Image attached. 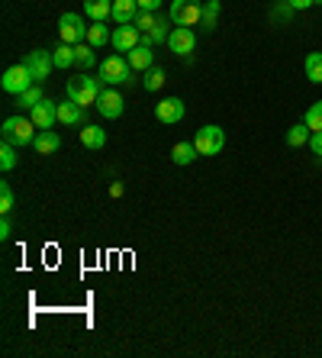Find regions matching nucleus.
Segmentation results:
<instances>
[{"label":"nucleus","instance_id":"nucleus-20","mask_svg":"<svg viewBox=\"0 0 322 358\" xmlns=\"http://www.w3.org/2000/svg\"><path fill=\"white\" fill-rule=\"evenodd\" d=\"M309 136H313V129L306 123H297L287 129V145L290 149H303V145H309Z\"/></svg>","mask_w":322,"mask_h":358},{"label":"nucleus","instance_id":"nucleus-4","mask_svg":"<svg viewBox=\"0 0 322 358\" xmlns=\"http://www.w3.org/2000/svg\"><path fill=\"white\" fill-rule=\"evenodd\" d=\"M129 75H133V65L123 55H107L100 62V81L103 84H126Z\"/></svg>","mask_w":322,"mask_h":358},{"label":"nucleus","instance_id":"nucleus-36","mask_svg":"<svg viewBox=\"0 0 322 358\" xmlns=\"http://www.w3.org/2000/svg\"><path fill=\"white\" fill-rule=\"evenodd\" d=\"M123 191H126V187H123V184H119V181H113V184H110V194H113V197H123Z\"/></svg>","mask_w":322,"mask_h":358},{"label":"nucleus","instance_id":"nucleus-31","mask_svg":"<svg viewBox=\"0 0 322 358\" xmlns=\"http://www.w3.org/2000/svg\"><path fill=\"white\" fill-rule=\"evenodd\" d=\"M10 210H13V187L3 181V184H0V213L7 217Z\"/></svg>","mask_w":322,"mask_h":358},{"label":"nucleus","instance_id":"nucleus-21","mask_svg":"<svg viewBox=\"0 0 322 358\" xmlns=\"http://www.w3.org/2000/svg\"><path fill=\"white\" fill-rule=\"evenodd\" d=\"M171 159H174V165H190V162L197 159V145L193 142H177L171 149Z\"/></svg>","mask_w":322,"mask_h":358},{"label":"nucleus","instance_id":"nucleus-34","mask_svg":"<svg viewBox=\"0 0 322 358\" xmlns=\"http://www.w3.org/2000/svg\"><path fill=\"white\" fill-rule=\"evenodd\" d=\"M309 149H313L316 155H322V133H313V136H309Z\"/></svg>","mask_w":322,"mask_h":358},{"label":"nucleus","instance_id":"nucleus-8","mask_svg":"<svg viewBox=\"0 0 322 358\" xmlns=\"http://www.w3.org/2000/svg\"><path fill=\"white\" fill-rule=\"evenodd\" d=\"M23 65L33 71V81L36 84H42L45 78H49V71L55 68V59H52V52H45V49H36V52H29L23 59Z\"/></svg>","mask_w":322,"mask_h":358},{"label":"nucleus","instance_id":"nucleus-22","mask_svg":"<svg viewBox=\"0 0 322 358\" xmlns=\"http://www.w3.org/2000/svg\"><path fill=\"white\" fill-rule=\"evenodd\" d=\"M216 17H219V0H207V3H203V17H200V29H203V33H213Z\"/></svg>","mask_w":322,"mask_h":358},{"label":"nucleus","instance_id":"nucleus-6","mask_svg":"<svg viewBox=\"0 0 322 358\" xmlns=\"http://www.w3.org/2000/svg\"><path fill=\"white\" fill-rule=\"evenodd\" d=\"M168 17H171V23H177V26H193V23H200V17H203V3H200V0H174Z\"/></svg>","mask_w":322,"mask_h":358},{"label":"nucleus","instance_id":"nucleus-19","mask_svg":"<svg viewBox=\"0 0 322 358\" xmlns=\"http://www.w3.org/2000/svg\"><path fill=\"white\" fill-rule=\"evenodd\" d=\"M84 13L94 20V23H103L113 13V0H84Z\"/></svg>","mask_w":322,"mask_h":358},{"label":"nucleus","instance_id":"nucleus-23","mask_svg":"<svg viewBox=\"0 0 322 358\" xmlns=\"http://www.w3.org/2000/svg\"><path fill=\"white\" fill-rule=\"evenodd\" d=\"M303 68H306V78H309V81L322 84V52H309L306 62H303Z\"/></svg>","mask_w":322,"mask_h":358},{"label":"nucleus","instance_id":"nucleus-10","mask_svg":"<svg viewBox=\"0 0 322 358\" xmlns=\"http://www.w3.org/2000/svg\"><path fill=\"white\" fill-rule=\"evenodd\" d=\"M29 120L36 123V129H52L58 123V103L55 100H39L33 110H29Z\"/></svg>","mask_w":322,"mask_h":358},{"label":"nucleus","instance_id":"nucleus-1","mask_svg":"<svg viewBox=\"0 0 322 358\" xmlns=\"http://www.w3.org/2000/svg\"><path fill=\"white\" fill-rule=\"evenodd\" d=\"M36 123L29 117H10L3 120V126H0V136H3V142H13V145H29V142L36 139Z\"/></svg>","mask_w":322,"mask_h":358},{"label":"nucleus","instance_id":"nucleus-15","mask_svg":"<svg viewBox=\"0 0 322 358\" xmlns=\"http://www.w3.org/2000/svg\"><path fill=\"white\" fill-rule=\"evenodd\" d=\"M126 59H129V65H133V71H149L152 65H155V52H152V45H145V42H139L133 52H126Z\"/></svg>","mask_w":322,"mask_h":358},{"label":"nucleus","instance_id":"nucleus-33","mask_svg":"<svg viewBox=\"0 0 322 358\" xmlns=\"http://www.w3.org/2000/svg\"><path fill=\"white\" fill-rule=\"evenodd\" d=\"M161 0H139V10H149V13H158Z\"/></svg>","mask_w":322,"mask_h":358},{"label":"nucleus","instance_id":"nucleus-11","mask_svg":"<svg viewBox=\"0 0 322 358\" xmlns=\"http://www.w3.org/2000/svg\"><path fill=\"white\" fill-rule=\"evenodd\" d=\"M184 100H177V97H165V100H158L155 103V117H158V123H168V126H174V123H181L184 120Z\"/></svg>","mask_w":322,"mask_h":358},{"label":"nucleus","instance_id":"nucleus-9","mask_svg":"<svg viewBox=\"0 0 322 358\" xmlns=\"http://www.w3.org/2000/svg\"><path fill=\"white\" fill-rule=\"evenodd\" d=\"M168 49L174 55H190V52L197 49V33L190 26H174L171 36H168Z\"/></svg>","mask_w":322,"mask_h":358},{"label":"nucleus","instance_id":"nucleus-18","mask_svg":"<svg viewBox=\"0 0 322 358\" xmlns=\"http://www.w3.org/2000/svg\"><path fill=\"white\" fill-rule=\"evenodd\" d=\"M81 142H84V149H91V152H100L103 145H107V133L100 129V126H94V123H87L81 129Z\"/></svg>","mask_w":322,"mask_h":358},{"label":"nucleus","instance_id":"nucleus-29","mask_svg":"<svg viewBox=\"0 0 322 358\" xmlns=\"http://www.w3.org/2000/svg\"><path fill=\"white\" fill-rule=\"evenodd\" d=\"M0 168H3V171H13V168H17V145H13V142H3V145H0Z\"/></svg>","mask_w":322,"mask_h":358},{"label":"nucleus","instance_id":"nucleus-17","mask_svg":"<svg viewBox=\"0 0 322 358\" xmlns=\"http://www.w3.org/2000/svg\"><path fill=\"white\" fill-rule=\"evenodd\" d=\"M58 145H61V139H58L52 129H39V133H36V139H33V149L39 152V155H55Z\"/></svg>","mask_w":322,"mask_h":358},{"label":"nucleus","instance_id":"nucleus-7","mask_svg":"<svg viewBox=\"0 0 322 358\" xmlns=\"http://www.w3.org/2000/svg\"><path fill=\"white\" fill-rule=\"evenodd\" d=\"M58 33H61V42L78 45V42L87 39V26H84V20L78 17V13H61V20H58Z\"/></svg>","mask_w":322,"mask_h":358},{"label":"nucleus","instance_id":"nucleus-28","mask_svg":"<svg viewBox=\"0 0 322 358\" xmlns=\"http://www.w3.org/2000/svg\"><path fill=\"white\" fill-rule=\"evenodd\" d=\"M17 100H20V110H33L39 100H45V94H42L39 84H33V87H29V91H23Z\"/></svg>","mask_w":322,"mask_h":358},{"label":"nucleus","instance_id":"nucleus-2","mask_svg":"<svg viewBox=\"0 0 322 358\" xmlns=\"http://www.w3.org/2000/svg\"><path fill=\"white\" fill-rule=\"evenodd\" d=\"M68 97L81 103V107H97V97H100V84L87 75H75L68 81Z\"/></svg>","mask_w":322,"mask_h":358},{"label":"nucleus","instance_id":"nucleus-14","mask_svg":"<svg viewBox=\"0 0 322 358\" xmlns=\"http://www.w3.org/2000/svg\"><path fill=\"white\" fill-rule=\"evenodd\" d=\"M136 17H139V0H113V13H110V20H113L116 26L136 23Z\"/></svg>","mask_w":322,"mask_h":358},{"label":"nucleus","instance_id":"nucleus-30","mask_svg":"<svg viewBox=\"0 0 322 358\" xmlns=\"http://www.w3.org/2000/svg\"><path fill=\"white\" fill-rule=\"evenodd\" d=\"M303 123L309 126L313 133H322V100H319V103H313V107H309V110H306Z\"/></svg>","mask_w":322,"mask_h":358},{"label":"nucleus","instance_id":"nucleus-27","mask_svg":"<svg viewBox=\"0 0 322 358\" xmlns=\"http://www.w3.org/2000/svg\"><path fill=\"white\" fill-rule=\"evenodd\" d=\"M142 75H145V81H142V84H145V91H161V87H165V81H168V75L161 71V68H155V65H152L149 71H142Z\"/></svg>","mask_w":322,"mask_h":358},{"label":"nucleus","instance_id":"nucleus-3","mask_svg":"<svg viewBox=\"0 0 322 358\" xmlns=\"http://www.w3.org/2000/svg\"><path fill=\"white\" fill-rule=\"evenodd\" d=\"M193 145H197V155H219L226 149V129L219 126H203L193 136Z\"/></svg>","mask_w":322,"mask_h":358},{"label":"nucleus","instance_id":"nucleus-16","mask_svg":"<svg viewBox=\"0 0 322 358\" xmlns=\"http://www.w3.org/2000/svg\"><path fill=\"white\" fill-rule=\"evenodd\" d=\"M84 110L81 103H75V100L68 97L65 103H58V123H65V126H81L84 123Z\"/></svg>","mask_w":322,"mask_h":358},{"label":"nucleus","instance_id":"nucleus-35","mask_svg":"<svg viewBox=\"0 0 322 358\" xmlns=\"http://www.w3.org/2000/svg\"><path fill=\"white\" fill-rule=\"evenodd\" d=\"M10 233H13V226H10V220H7V217H3V220H0V239L7 242V239H10Z\"/></svg>","mask_w":322,"mask_h":358},{"label":"nucleus","instance_id":"nucleus-25","mask_svg":"<svg viewBox=\"0 0 322 358\" xmlns=\"http://www.w3.org/2000/svg\"><path fill=\"white\" fill-rule=\"evenodd\" d=\"M113 39V33H110L103 23H94V26H87V42H91L94 49H100V45H107V42Z\"/></svg>","mask_w":322,"mask_h":358},{"label":"nucleus","instance_id":"nucleus-12","mask_svg":"<svg viewBox=\"0 0 322 358\" xmlns=\"http://www.w3.org/2000/svg\"><path fill=\"white\" fill-rule=\"evenodd\" d=\"M113 49L116 52H133L136 45L142 42V33H139V26L136 23H126V26H116L113 29Z\"/></svg>","mask_w":322,"mask_h":358},{"label":"nucleus","instance_id":"nucleus-5","mask_svg":"<svg viewBox=\"0 0 322 358\" xmlns=\"http://www.w3.org/2000/svg\"><path fill=\"white\" fill-rule=\"evenodd\" d=\"M33 84H36L33 81V71H29L23 62H20V65H13V68H7V71H3V78H0V87H3L7 94H13V97H20L23 91H29Z\"/></svg>","mask_w":322,"mask_h":358},{"label":"nucleus","instance_id":"nucleus-13","mask_svg":"<svg viewBox=\"0 0 322 358\" xmlns=\"http://www.w3.org/2000/svg\"><path fill=\"white\" fill-rule=\"evenodd\" d=\"M123 94H116V91H100L97 97V113L100 117H107V120H116V117H123Z\"/></svg>","mask_w":322,"mask_h":358},{"label":"nucleus","instance_id":"nucleus-26","mask_svg":"<svg viewBox=\"0 0 322 358\" xmlns=\"http://www.w3.org/2000/svg\"><path fill=\"white\" fill-rule=\"evenodd\" d=\"M52 59H55V68H71V65H75V45L61 42V45L52 52Z\"/></svg>","mask_w":322,"mask_h":358},{"label":"nucleus","instance_id":"nucleus-24","mask_svg":"<svg viewBox=\"0 0 322 358\" xmlns=\"http://www.w3.org/2000/svg\"><path fill=\"white\" fill-rule=\"evenodd\" d=\"M94 52H97V49H94L91 42H78V45H75V65L78 68H91L94 62H97V55H94Z\"/></svg>","mask_w":322,"mask_h":358},{"label":"nucleus","instance_id":"nucleus-32","mask_svg":"<svg viewBox=\"0 0 322 358\" xmlns=\"http://www.w3.org/2000/svg\"><path fill=\"white\" fill-rule=\"evenodd\" d=\"M293 10H309V7H316V3H322V0H287Z\"/></svg>","mask_w":322,"mask_h":358}]
</instances>
